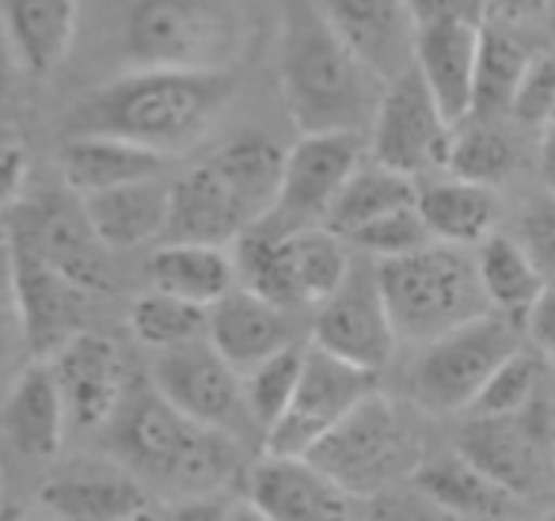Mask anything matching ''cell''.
<instances>
[{
	"instance_id": "1",
	"label": "cell",
	"mask_w": 555,
	"mask_h": 521,
	"mask_svg": "<svg viewBox=\"0 0 555 521\" xmlns=\"http://www.w3.org/2000/svg\"><path fill=\"white\" fill-rule=\"evenodd\" d=\"M278 88L301 134H365L388 85L335 31L320 0H278Z\"/></svg>"
},
{
	"instance_id": "2",
	"label": "cell",
	"mask_w": 555,
	"mask_h": 521,
	"mask_svg": "<svg viewBox=\"0 0 555 521\" xmlns=\"http://www.w3.org/2000/svg\"><path fill=\"white\" fill-rule=\"evenodd\" d=\"M232 92L236 73L130 69L73 107L69 134L118 138L171 161L214 130Z\"/></svg>"
},
{
	"instance_id": "3",
	"label": "cell",
	"mask_w": 555,
	"mask_h": 521,
	"mask_svg": "<svg viewBox=\"0 0 555 521\" xmlns=\"http://www.w3.org/2000/svg\"><path fill=\"white\" fill-rule=\"evenodd\" d=\"M286 149L267 134H240L209 153V161L171 183L168 229L160 244L232 247L259 229L278 202Z\"/></svg>"
},
{
	"instance_id": "4",
	"label": "cell",
	"mask_w": 555,
	"mask_h": 521,
	"mask_svg": "<svg viewBox=\"0 0 555 521\" xmlns=\"http://www.w3.org/2000/svg\"><path fill=\"white\" fill-rule=\"evenodd\" d=\"M111 445L118 465L164 483L179 498L221 495L244 465V442L194 427L153 389V381L130 384L122 407L111 419Z\"/></svg>"
},
{
	"instance_id": "5",
	"label": "cell",
	"mask_w": 555,
	"mask_h": 521,
	"mask_svg": "<svg viewBox=\"0 0 555 521\" xmlns=\"http://www.w3.org/2000/svg\"><path fill=\"white\" fill-rule=\"evenodd\" d=\"M251 47L240 0H130L122 50L130 69L236 73Z\"/></svg>"
},
{
	"instance_id": "6",
	"label": "cell",
	"mask_w": 555,
	"mask_h": 521,
	"mask_svg": "<svg viewBox=\"0 0 555 521\" xmlns=\"http://www.w3.org/2000/svg\"><path fill=\"white\" fill-rule=\"evenodd\" d=\"M377 282L396 335L423 346L491 313L476 255L464 247L430 244L408 259L377 263Z\"/></svg>"
},
{
	"instance_id": "7",
	"label": "cell",
	"mask_w": 555,
	"mask_h": 521,
	"mask_svg": "<svg viewBox=\"0 0 555 521\" xmlns=\"http://www.w3.org/2000/svg\"><path fill=\"white\" fill-rule=\"evenodd\" d=\"M305 460L354 498H373L415 480L426 457L415 419L396 399L373 392L332 434L320 437Z\"/></svg>"
},
{
	"instance_id": "8",
	"label": "cell",
	"mask_w": 555,
	"mask_h": 521,
	"mask_svg": "<svg viewBox=\"0 0 555 521\" xmlns=\"http://www.w3.org/2000/svg\"><path fill=\"white\" fill-rule=\"evenodd\" d=\"M521 351V331L517 320L499 313H487L449 335L423 346L408 377V389L415 407L430 415H456L472 411L479 392L487 389L502 361Z\"/></svg>"
},
{
	"instance_id": "9",
	"label": "cell",
	"mask_w": 555,
	"mask_h": 521,
	"mask_svg": "<svg viewBox=\"0 0 555 521\" xmlns=\"http://www.w3.org/2000/svg\"><path fill=\"white\" fill-rule=\"evenodd\" d=\"M365 164L362 134H301L286 149V168L278 183V202L259 229L289 237L301 229H320L332 214L335 199Z\"/></svg>"
},
{
	"instance_id": "10",
	"label": "cell",
	"mask_w": 555,
	"mask_h": 521,
	"mask_svg": "<svg viewBox=\"0 0 555 521\" xmlns=\"http://www.w3.org/2000/svg\"><path fill=\"white\" fill-rule=\"evenodd\" d=\"M456 126L446 118L415 69L396 77L380 96L370 126V161L408 179L430 176L449 164Z\"/></svg>"
},
{
	"instance_id": "11",
	"label": "cell",
	"mask_w": 555,
	"mask_h": 521,
	"mask_svg": "<svg viewBox=\"0 0 555 521\" xmlns=\"http://www.w3.org/2000/svg\"><path fill=\"white\" fill-rule=\"evenodd\" d=\"M149 381L194 427L217 430V434H229L236 442H247V437L259 434V427L251 422V411L244 404V381L209 346V339L156 354Z\"/></svg>"
},
{
	"instance_id": "12",
	"label": "cell",
	"mask_w": 555,
	"mask_h": 521,
	"mask_svg": "<svg viewBox=\"0 0 555 521\" xmlns=\"http://www.w3.org/2000/svg\"><path fill=\"white\" fill-rule=\"evenodd\" d=\"M373 392H380L377 373L332 358V354L317 351V346L309 343L294 404L274 422V430L262 437V445H267L270 457H309L312 445L324 434H332V430L339 427L358 404H365Z\"/></svg>"
},
{
	"instance_id": "13",
	"label": "cell",
	"mask_w": 555,
	"mask_h": 521,
	"mask_svg": "<svg viewBox=\"0 0 555 521\" xmlns=\"http://www.w3.org/2000/svg\"><path fill=\"white\" fill-rule=\"evenodd\" d=\"M4 240H16L27 252L39 255L47 267H54L62 278L80 285L85 293L111 290V252L95 229L88 225L85 202L73 199H39L20 202L9 214Z\"/></svg>"
},
{
	"instance_id": "14",
	"label": "cell",
	"mask_w": 555,
	"mask_h": 521,
	"mask_svg": "<svg viewBox=\"0 0 555 521\" xmlns=\"http://www.w3.org/2000/svg\"><path fill=\"white\" fill-rule=\"evenodd\" d=\"M396 343H400V335H396L385 293H380L377 263L373 267L354 263L347 282L312 316V346L358 369L380 373L392 361Z\"/></svg>"
},
{
	"instance_id": "15",
	"label": "cell",
	"mask_w": 555,
	"mask_h": 521,
	"mask_svg": "<svg viewBox=\"0 0 555 521\" xmlns=\"http://www.w3.org/2000/svg\"><path fill=\"white\" fill-rule=\"evenodd\" d=\"M4 263H9L20 335H24L27 351L35 354V361H50L65 343L88 331L85 313L92 293L73 285L69 278H62L16 240H4Z\"/></svg>"
},
{
	"instance_id": "16",
	"label": "cell",
	"mask_w": 555,
	"mask_h": 521,
	"mask_svg": "<svg viewBox=\"0 0 555 521\" xmlns=\"http://www.w3.org/2000/svg\"><path fill=\"white\" fill-rule=\"evenodd\" d=\"M39 510L54 521H126L149 510L145 480L118 460L77 457L57 465L39 487Z\"/></svg>"
},
{
	"instance_id": "17",
	"label": "cell",
	"mask_w": 555,
	"mask_h": 521,
	"mask_svg": "<svg viewBox=\"0 0 555 521\" xmlns=\"http://www.w3.org/2000/svg\"><path fill=\"white\" fill-rule=\"evenodd\" d=\"M247 503L270 521H362V498L305 457H262L247 472Z\"/></svg>"
},
{
	"instance_id": "18",
	"label": "cell",
	"mask_w": 555,
	"mask_h": 521,
	"mask_svg": "<svg viewBox=\"0 0 555 521\" xmlns=\"http://www.w3.org/2000/svg\"><path fill=\"white\" fill-rule=\"evenodd\" d=\"M73 427H111L130 392L126 358L107 335L85 331L50 358Z\"/></svg>"
},
{
	"instance_id": "19",
	"label": "cell",
	"mask_w": 555,
	"mask_h": 521,
	"mask_svg": "<svg viewBox=\"0 0 555 521\" xmlns=\"http://www.w3.org/2000/svg\"><path fill=\"white\" fill-rule=\"evenodd\" d=\"M320 9L385 85L411 69L415 24L408 0H320Z\"/></svg>"
},
{
	"instance_id": "20",
	"label": "cell",
	"mask_w": 555,
	"mask_h": 521,
	"mask_svg": "<svg viewBox=\"0 0 555 521\" xmlns=\"http://www.w3.org/2000/svg\"><path fill=\"white\" fill-rule=\"evenodd\" d=\"M209 346L236 369L240 377L255 369L259 361L274 358L278 351L297 343L294 313L270 305L247 290H232L224 301L209 308Z\"/></svg>"
},
{
	"instance_id": "21",
	"label": "cell",
	"mask_w": 555,
	"mask_h": 521,
	"mask_svg": "<svg viewBox=\"0 0 555 521\" xmlns=\"http://www.w3.org/2000/svg\"><path fill=\"white\" fill-rule=\"evenodd\" d=\"M456 453L517 498L540 483L555 445H547L525 415H509V419H468Z\"/></svg>"
},
{
	"instance_id": "22",
	"label": "cell",
	"mask_w": 555,
	"mask_h": 521,
	"mask_svg": "<svg viewBox=\"0 0 555 521\" xmlns=\"http://www.w3.org/2000/svg\"><path fill=\"white\" fill-rule=\"evenodd\" d=\"M479 31L472 24H430L415 27V50L411 69L423 77L438 107L453 126L468 123L472 92H476V62H479Z\"/></svg>"
},
{
	"instance_id": "23",
	"label": "cell",
	"mask_w": 555,
	"mask_h": 521,
	"mask_svg": "<svg viewBox=\"0 0 555 521\" xmlns=\"http://www.w3.org/2000/svg\"><path fill=\"white\" fill-rule=\"evenodd\" d=\"M65 399L57 389V377L50 361H31L24 373L4 392L0 404V434L9 437V445L24 457L50 460L62 449L65 437Z\"/></svg>"
},
{
	"instance_id": "24",
	"label": "cell",
	"mask_w": 555,
	"mask_h": 521,
	"mask_svg": "<svg viewBox=\"0 0 555 521\" xmlns=\"http://www.w3.org/2000/svg\"><path fill=\"white\" fill-rule=\"evenodd\" d=\"M62 179L80 202L95 194L118 191V187L141 183V179H160L168 168V156L149 153L141 145L118 138H95V134H69L57 153Z\"/></svg>"
},
{
	"instance_id": "25",
	"label": "cell",
	"mask_w": 555,
	"mask_h": 521,
	"mask_svg": "<svg viewBox=\"0 0 555 521\" xmlns=\"http://www.w3.org/2000/svg\"><path fill=\"white\" fill-rule=\"evenodd\" d=\"M418 214H423L426 229H430L434 244L446 247H479L487 237H494L499 225V194L491 187L464 183L456 176L446 179H426L418 183Z\"/></svg>"
},
{
	"instance_id": "26",
	"label": "cell",
	"mask_w": 555,
	"mask_h": 521,
	"mask_svg": "<svg viewBox=\"0 0 555 521\" xmlns=\"http://www.w3.org/2000/svg\"><path fill=\"white\" fill-rule=\"evenodd\" d=\"M168 209L171 183H164V179H141V183L85 199L88 225L95 229L107 252H130V247L164 240Z\"/></svg>"
},
{
	"instance_id": "27",
	"label": "cell",
	"mask_w": 555,
	"mask_h": 521,
	"mask_svg": "<svg viewBox=\"0 0 555 521\" xmlns=\"http://www.w3.org/2000/svg\"><path fill=\"white\" fill-rule=\"evenodd\" d=\"M153 290L191 301L198 308H214L236 290V259L229 247L209 244H160L149 259Z\"/></svg>"
},
{
	"instance_id": "28",
	"label": "cell",
	"mask_w": 555,
	"mask_h": 521,
	"mask_svg": "<svg viewBox=\"0 0 555 521\" xmlns=\"http://www.w3.org/2000/svg\"><path fill=\"white\" fill-rule=\"evenodd\" d=\"M12 47L31 77H47L69 58L77 39V0H0Z\"/></svg>"
},
{
	"instance_id": "29",
	"label": "cell",
	"mask_w": 555,
	"mask_h": 521,
	"mask_svg": "<svg viewBox=\"0 0 555 521\" xmlns=\"http://www.w3.org/2000/svg\"><path fill=\"white\" fill-rule=\"evenodd\" d=\"M411 483L461 521H502L514 510V495L499 487L487 472H479L461 453L423 460Z\"/></svg>"
},
{
	"instance_id": "30",
	"label": "cell",
	"mask_w": 555,
	"mask_h": 521,
	"mask_svg": "<svg viewBox=\"0 0 555 521\" xmlns=\"http://www.w3.org/2000/svg\"><path fill=\"white\" fill-rule=\"evenodd\" d=\"M476 270L491 313L509 316L517 323H525V316L532 313V305L547 290V278L540 275V267L529 259V252L514 240V232L487 237L476 247Z\"/></svg>"
},
{
	"instance_id": "31",
	"label": "cell",
	"mask_w": 555,
	"mask_h": 521,
	"mask_svg": "<svg viewBox=\"0 0 555 521\" xmlns=\"http://www.w3.org/2000/svg\"><path fill=\"white\" fill-rule=\"evenodd\" d=\"M532 54L509 27L487 20L479 31V62H476V92H472V115L476 123H499L514 111L517 88L529 73Z\"/></svg>"
},
{
	"instance_id": "32",
	"label": "cell",
	"mask_w": 555,
	"mask_h": 521,
	"mask_svg": "<svg viewBox=\"0 0 555 521\" xmlns=\"http://www.w3.org/2000/svg\"><path fill=\"white\" fill-rule=\"evenodd\" d=\"M282 252H286L289 282L301 308H320L354 270L350 244L324 225L282 237Z\"/></svg>"
},
{
	"instance_id": "33",
	"label": "cell",
	"mask_w": 555,
	"mask_h": 521,
	"mask_svg": "<svg viewBox=\"0 0 555 521\" xmlns=\"http://www.w3.org/2000/svg\"><path fill=\"white\" fill-rule=\"evenodd\" d=\"M415 199H418L415 179L365 161L362 168L350 176V183L343 187L339 199H335L324 229H332L335 237L350 240L354 232H362L365 225L380 221V217L396 214V209H403V206H415Z\"/></svg>"
},
{
	"instance_id": "34",
	"label": "cell",
	"mask_w": 555,
	"mask_h": 521,
	"mask_svg": "<svg viewBox=\"0 0 555 521\" xmlns=\"http://www.w3.org/2000/svg\"><path fill=\"white\" fill-rule=\"evenodd\" d=\"M130 331L141 346L156 354L179 351V346L202 343L209 331V308H198L191 301H179L171 293L149 290L133 297L130 305Z\"/></svg>"
},
{
	"instance_id": "35",
	"label": "cell",
	"mask_w": 555,
	"mask_h": 521,
	"mask_svg": "<svg viewBox=\"0 0 555 521\" xmlns=\"http://www.w3.org/2000/svg\"><path fill=\"white\" fill-rule=\"evenodd\" d=\"M449 176L464 179V183L479 187H499L517 171V145L499 123H461L453 130V149H449Z\"/></svg>"
},
{
	"instance_id": "36",
	"label": "cell",
	"mask_w": 555,
	"mask_h": 521,
	"mask_svg": "<svg viewBox=\"0 0 555 521\" xmlns=\"http://www.w3.org/2000/svg\"><path fill=\"white\" fill-rule=\"evenodd\" d=\"M305 351H309V343H294L240 377L244 381V404L262 437L274 430V422L294 404L297 381H301V369H305Z\"/></svg>"
},
{
	"instance_id": "37",
	"label": "cell",
	"mask_w": 555,
	"mask_h": 521,
	"mask_svg": "<svg viewBox=\"0 0 555 521\" xmlns=\"http://www.w3.org/2000/svg\"><path fill=\"white\" fill-rule=\"evenodd\" d=\"M552 381V366L537 351H525L521 346L514 358L502 361V369L487 381V389L479 392V399L472 404L468 415L472 419H509V415H521Z\"/></svg>"
},
{
	"instance_id": "38",
	"label": "cell",
	"mask_w": 555,
	"mask_h": 521,
	"mask_svg": "<svg viewBox=\"0 0 555 521\" xmlns=\"http://www.w3.org/2000/svg\"><path fill=\"white\" fill-rule=\"evenodd\" d=\"M347 244L358 247L362 255H370L373 263H388V259H408V255L430 247L434 240H430V229H426L423 214H418V206H403V209H396V214L380 217V221L365 225Z\"/></svg>"
},
{
	"instance_id": "39",
	"label": "cell",
	"mask_w": 555,
	"mask_h": 521,
	"mask_svg": "<svg viewBox=\"0 0 555 521\" xmlns=\"http://www.w3.org/2000/svg\"><path fill=\"white\" fill-rule=\"evenodd\" d=\"M509 115L537 130H547L555 123V54H532Z\"/></svg>"
},
{
	"instance_id": "40",
	"label": "cell",
	"mask_w": 555,
	"mask_h": 521,
	"mask_svg": "<svg viewBox=\"0 0 555 521\" xmlns=\"http://www.w3.org/2000/svg\"><path fill=\"white\" fill-rule=\"evenodd\" d=\"M514 240L529 252V259L540 267V275H555V194L537 199L532 206L521 209Z\"/></svg>"
},
{
	"instance_id": "41",
	"label": "cell",
	"mask_w": 555,
	"mask_h": 521,
	"mask_svg": "<svg viewBox=\"0 0 555 521\" xmlns=\"http://www.w3.org/2000/svg\"><path fill=\"white\" fill-rule=\"evenodd\" d=\"M362 521H461L449 510H441L434 498H426L423 491L411 483L408 487H392L385 495L362 498Z\"/></svg>"
},
{
	"instance_id": "42",
	"label": "cell",
	"mask_w": 555,
	"mask_h": 521,
	"mask_svg": "<svg viewBox=\"0 0 555 521\" xmlns=\"http://www.w3.org/2000/svg\"><path fill=\"white\" fill-rule=\"evenodd\" d=\"M411 24L430 27V24H487V0H408Z\"/></svg>"
},
{
	"instance_id": "43",
	"label": "cell",
	"mask_w": 555,
	"mask_h": 521,
	"mask_svg": "<svg viewBox=\"0 0 555 521\" xmlns=\"http://www.w3.org/2000/svg\"><path fill=\"white\" fill-rule=\"evenodd\" d=\"M27 171H31L27 149L16 138L0 141V214H9V209L20 206L27 187Z\"/></svg>"
},
{
	"instance_id": "44",
	"label": "cell",
	"mask_w": 555,
	"mask_h": 521,
	"mask_svg": "<svg viewBox=\"0 0 555 521\" xmlns=\"http://www.w3.org/2000/svg\"><path fill=\"white\" fill-rule=\"evenodd\" d=\"M525 331H529V339H532V351H537L555 373V285H547L544 297L525 316Z\"/></svg>"
},
{
	"instance_id": "45",
	"label": "cell",
	"mask_w": 555,
	"mask_h": 521,
	"mask_svg": "<svg viewBox=\"0 0 555 521\" xmlns=\"http://www.w3.org/2000/svg\"><path fill=\"white\" fill-rule=\"evenodd\" d=\"M232 506L221 503L217 495L209 498H179L176 506L160 510V521H229Z\"/></svg>"
},
{
	"instance_id": "46",
	"label": "cell",
	"mask_w": 555,
	"mask_h": 521,
	"mask_svg": "<svg viewBox=\"0 0 555 521\" xmlns=\"http://www.w3.org/2000/svg\"><path fill=\"white\" fill-rule=\"evenodd\" d=\"M16 335H20V316H16V301H12L9 263H0V369H4V361H9Z\"/></svg>"
},
{
	"instance_id": "47",
	"label": "cell",
	"mask_w": 555,
	"mask_h": 521,
	"mask_svg": "<svg viewBox=\"0 0 555 521\" xmlns=\"http://www.w3.org/2000/svg\"><path fill=\"white\" fill-rule=\"evenodd\" d=\"M24 73L16 58V47H12V35H9V24H4V4H0V96H9L16 77Z\"/></svg>"
},
{
	"instance_id": "48",
	"label": "cell",
	"mask_w": 555,
	"mask_h": 521,
	"mask_svg": "<svg viewBox=\"0 0 555 521\" xmlns=\"http://www.w3.org/2000/svg\"><path fill=\"white\" fill-rule=\"evenodd\" d=\"M487 12L502 20H537L547 16V0H487Z\"/></svg>"
},
{
	"instance_id": "49",
	"label": "cell",
	"mask_w": 555,
	"mask_h": 521,
	"mask_svg": "<svg viewBox=\"0 0 555 521\" xmlns=\"http://www.w3.org/2000/svg\"><path fill=\"white\" fill-rule=\"evenodd\" d=\"M540 176L547 183V194H555V123L544 130V141H540Z\"/></svg>"
},
{
	"instance_id": "50",
	"label": "cell",
	"mask_w": 555,
	"mask_h": 521,
	"mask_svg": "<svg viewBox=\"0 0 555 521\" xmlns=\"http://www.w3.org/2000/svg\"><path fill=\"white\" fill-rule=\"evenodd\" d=\"M229 521H270V518H267V513H262V510H255V506L244 498V503H240V506H232Z\"/></svg>"
},
{
	"instance_id": "51",
	"label": "cell",
	"mask_w": 555,
	"mask_h": 521,
	"mask_svg": "<svg viewBox=\"0 0 555 521\" xmlns=\"http://www.w3.org/2000/svg\"><path fill=\"white\" fill-rule=\"evenodd\" d=\"M0 521H9V475H4V465H0Z\"/></svg>"
},
{
	"instance_id": "52",
	"label": "cell",
	"mask_w": 555,
	"mask_h": 521,
	"mask_svg": "<svg viewBox=\"0 0 555 521\" xmlns=\"http://www.w3.org/2000/svg\"><path fill=\"white\" fill-rule=\"evenodd\" d=\"M126 521H160V510H153V506H149V510L133 513V518H126Z\"/></svg>"
},
{
	"instance_id": "53",
	"label": "cell",
	"mask_w": 555,
	"mask_h": 521,
	"mask_svg": "<svg viewBox=\"0 0 555 521\" xmlns=\"http://www.w3.org/2000/svg\"><path fill=\"white\" fill-rule=\"evenodd\" d=\"M9 521H54L47 510H39V513H24V518H9Z\"/></svg>"
},
{
	"instance_id": "54",
	"label": "cell",
	"mask_w": 555,
	"mask_h": 521,
	"mask_svg": "<svg viewBox=\"0 0 555 521\" xmlns=\"http://www.w3.org/2000/svg\"><path fill=\"white\" fill-rule=\"evenodd\" d=\"M547 20H552V27H555V0H547Z\"/></svg>"
},
{
	"instance_id": "55",
	"label": "cell",
	"mask_w": 555,
	"mask_h": 521,
	"mask_svg": "<svg viewBox=\"0 0 555 521\" xmlns=\"http://www.w3.org/2000/svg\"><path fill=\"white\" fill-rule=\"evenodd\" d=\"M537 521H555V510H552V513H544V518H537Z\"/></svg>"
}]
</instances>
